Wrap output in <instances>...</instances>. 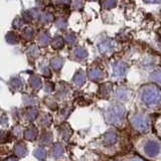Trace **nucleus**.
<instances>
[{
  "label": "nucleus",
  "instance_id": "1a4fd4ad",
  "mask_svg": "<svg viewBox=\"0 0 161 161\" xmlns=\"http://www.w3.org/2000/svg\"><path fill=\"white\" fill-rule=\"evenodd\" d=\"M149 1H158V0H149Z\"/></svg>",
  "mask_w": 161,
  "mask_h": 161
},
{
  "label": "nucleus",
  "instance_id": "423d86ee",
  "mask_svg": "<svg viewBox=\"0 0 161 161\" xmlns=\"http://www.w3.org/2000/svg\"><path fill=\"white\" fill-rule=\"evenodd\" d=\"M61 65H63V61L61 60H54L52 61V67H54V69H58V67H61Z\"/></svg>",
  "mask_w": 161,
  "mask_h": 161
},
{
  "label": "nucleus",
  "instance_id": "f257e3e1",
  "mask_svg": "<svg viewBox=\"0 0 161 161\" xmlns=\"http://www.w3.org/2000/svg\"><path fill=\"white\" fill-rule=\"evenodd\" d=\"M36 134H37L36 129L30 128L25 132V137H26L27 139H29V140H32V139H34L35 137H36Z\"/></svg>",
  "mask_w": 161,
  "mask_h": 161
},
{
  "label": "nucleus",
  "instance_id": "0eeeda50",
  "mask_svg": "<svg viewBox=\"0 0 161 161\" xmlns=\"http://www.w3.org/2000/svg\"><path fill=\"white\" fill-rule=\"evenodd\" d=\"M76 54H77L78 56H80V58H83V56H86V52H85L84 50H77V52H76Z\"/></svg>",
  "mask_w": 161,
  "mask_h": 161
},
{
  "label": "nucleus",
  "instance_id": "39448f33",
  "mask_svg": "<svg viewBox=\"0 0 161 161\" xmlns=\"http://www.w3.org/2000/svg\"><path fill=\"white\" fill-rule=\"evenodd\" d=\"M35 156H37V157L39 158V159H42V157H45L46 155V152L44 151L43 149H36V151L34 152Z\"/></svg>",
  "mask_w": 161,
  "mask_h": 161
},
{
  "label": "nucleus",
  "instance_id": "20e7f679",
  "mask_svg": "<svg viewBox=\"0 0 161 161\" xmlns=\"http://www.w3.org/2000/svg\"><path fill=\"white\" fill-rule=\"evenodd\" d=\"M63 41L61 37H56V39L54 40V42H52V46L56 48L63 47Z\"/></svg>",
  "mask_w": 161,
  "mask_h": 161
},
{
  "label": "nucleus",
  "instance_id": "6e6552de",
  "mask_svg": "<svg viewBox=\"0 0 161 161\" xmlns=\"http://www.w3.org/2000/svg\"><path fill=\"white\" fill-rule=\"evenodd\" d=\"M158 74H159V78H157V80H161V72H159V73H158Z\"/></svg>",
  "mask_w": 161,
  "mask_h": 161
},
{
  "label": "nucleus",
  "instance_id": "f03ea898",
  "mask_svg": "<svg viewBox=\"0 0 161 161\" xmlns=\"http://www.w3.org/2000/svg\"><path fill=\"white\" fill-rule=\"evenodd\" d=\"M15 152L18 154V155L23 156L25 153H26V147H25L24 144H17L15 146Z\"/></svg>",
  "mask_w": 161,
  "mask_h": 161
},
{
  "label": "nucleus",
  "instance_id": "7ed1b4c3",
  "mask_svg": "<svg viewBox=\"0 0 161 161\" xmlns=\"http://www.w3.org/2000/svg\"><path fill=\"white\" fill-rule=\"evenodd\" d=\"M63 153V147L58 144H56L54 147H52V155L54 156H60Z\"/></svg>",
  "mask_w": 161,
  "mask_h": 161
}]
</instances>
